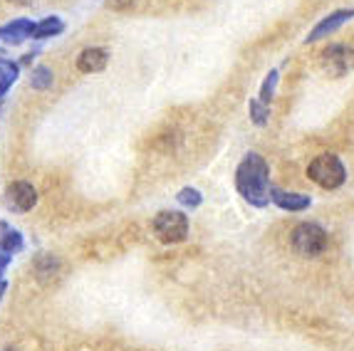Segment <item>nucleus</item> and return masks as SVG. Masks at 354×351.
<instances>
[{"label": "nucleus", "instance_id": "12", "mask_svg": "<svg viewBox=\"0 0 354 351\" xmlns=\"http://www.w3.org/2000/svg\"><path fill=\"white\" fill-rule=\"evenodd\" d=\"M18 75H20V62L0 57V99L10 92L12 84L18 82Z\"/></svg>", "mask_w": 354, "mask_h": 351}, {"label": "nucleus", "instance_id": "18", "mask_svg": "<svg viewBox=\"0 0 354 351\" xmlns=\"http://www.w3.org/2000/svg\"><path fill=\"white\" fill-rule=\"evenodd\" d=\"M8 265H10V255H8V252H3L0 250V275H3V272H6V267Z\"/></svg>", "mask_w": 354, "mask_h": 351}, {"label": "nucleus", "instance_id": "17", "mask_svg": "<svg viewBox=\"0 0 354 351\" xmlns=\"http://www.w3.org/2000/svg\"><path fill=\"white\" fill-rule=\"evenodd\" d=\"M50 84H53V72H50V67L40 65L32 70V87L35 89H48Z\"/></svg>", "mask_w": 354, "mask_h": 351}, {"label": "nucleus", "instance_id": "2", "mask_svg": "<svg viewBox=\"0 0 354 351\" xmlns=\"http://www.w3.org/2000/svg\"><path fill=\"white\" fill-rule=\"evenodd\" d=\"M307 178L325 191H337L347 181V169L337 153H319L307 166Z\"/></svg>", "mask_w": 354, "mask_h": 351}, {"label": "nucleus", "instance_id": "15", "mask_svg": "<svg viewBox=\"0 0 354 351\" xmlns=\"http://www.w3.org/2000/svg\"><path fill=\"white\" fill-rule=\"evenodd\" d=\"M176 200L183 205V208H198V205L203 203V196H201V191L198 188H194V186H186V188H181L178 191V196H176Z\"/></svg>", "mask_w": 354, "mask_h": 351}, {"label": "nucleus", "instance_id": "11", "mask_svg": "<svg viewBox=\"0 0 354 351\" xmlns=\"http://www.w3.org/2000/svg\"><path fill=\"white\" fill-rule=\"evenodd\" d=\"M0 250L8 252V255H15L25 247V240H23V233L15 228H10L8 222H0Z\"/></svg>", "mask_w": 354, "mask_h": 351}, {"label": "nucleus", "instance_id": "19", "mask_svg": "<svg viewBox=\"0 0 354 351\" xmlns=\"http://www.w3.org/2000/svg\"><path fill=\"white\" fill-rule=\"evenodd\" d=\"M8 290V285H6V280H0V299H3V292Z\"/></svg>", "mask_w": 354, "mask_h": 351}, {"label": "nucleus", "instance_id": "5", "mask_svg": "<svg viewBox=\"0 0 354 351\" xmlns=\"http://www.w3.org/2000/svg\"><path fill=\"white\" fill-rule=\"evenodd\" d=\"M37 203V191L32 183L28 181H15L6 188V205L12 213H28L32 211Z\"/></svg>", "mask_w": 354, "mask_h": 351}, {"label": "nucleus", "instance_id": "7", "mask_svg": "<svg viewBox=\"0 0 354 351\" xmlns=\"http://www.w3.org/2000/svg\"><path fill=\"white\" fill-rule=\"evenodd\" d=\"M352 18H354V8H342V10H335L330 15H325V18L310 30V35L305 37V45H313V42L322 40V37L335 35L337 30L342 28L344 23H349Z\"/></svg>", "mask_w": 354, "mask_h": 351}, {"label": "nucleus", "instance_id": "4", "mask_svg": "<svg viewBox=\"0 0 354 351\" xmlns=\"http://www.w3.org/2000/svg\"><path fill=\"white\" fill-rule=\"evenodd\" d=\"M153 233L161 243L174 245V243H183L189 235V218L181 211H161L153 218Z\"/></svg>", "mask_w": 354, "mask_h": 351}, {"label": "nucleus", "instance_id": "16", "mask_svg": "<svg viewBox=\"0 0 354 351\" xmlns=\"http://www.w3.org/2000/svg\"><path fill=\"white\" fill-rule=\"evenodd\" d=\"M268 117H270V106L263 104L260 99H253L250 102V122L255 126H266L268 124Z\"/></svg>", "mask_w": 354, "mask_h": 351}, {"label": "nucleus", "instance_id": "3", "mask_svg": "<svg viewBox=\"0 0 354 351\" xmlns=\"http://www.w3.org/2000/svg\"><path fill=\"white\" fill-rule=\"evenodd\" d=\"M290 245L302 258H317V255H322L327 250L330 238H327V230L322 225H317V222H300V225L292 228Z\"/></svg>", "mask_w": 354, "mask_h": 351}, {"label": "nucleus", "instance_id": "14", "mask_svg": "<svg viewBox=\"0 0 354 351\" xmlns=\"http://www.w3.org/2000/svg\"><path fill=\"white\" fill-rule=\"evenodd\" d=\"M278 82H280V72L278 70L268 72L266 79H263V84H260V94H258V99L263 102V104L270 106L272 97H275V92H278Z\"/></svg>", "mask_w": 354, "mask_h": 351}, {"label": "nucleus", "instance_id": "1", "mask_svg": "<svg viewBox=\"0 0 354 351\" xmlns=\"http://www.w3.org/2000/svg\"><path fill=\"white\" fill-rule=\"evenodd\" d=\"M236 191L253 208H266L270 203V169L260 153L248 151L236 169Z\"/></svg>", "mask_w": 354, "mask_h": 351}, {"label": "nucleus", "instance_id": "8", "mask_svg": "<svg viewBox=\"0 0 354 351\" xmlns=\"http://www.w3.org/2000/svg\"><path fill=\"white\" fill-rule=\"evenodd\" d=\"M270 200L288 213H302L313 205V198H310V196L290 193V191H283V188H275V186H272V191H270Z\"/></svg>", "mask_w": 354, "mask_h": 351}, {"label": "nucleus", "instance_id": "10", "mask_svg": "<svg viewBox=\"0 0 354 351\" xmlns=\"http://www.w3.org/2000/svg\"><path fill=\"white\" fill-rule=\"evenodd\" d=\"M32 28H35V23H32V20H25V18L6 23L3 28H0V42L20 45V42H25L28 37H32Z\"/></svg>", "mask_w": 354, "mask_h": 351}, {"label": "nucleus", "instance_id": "13", "mask_svg": "<svg viewBox=\"0 0 354 351\" xmlns=\"http://www.w3.org/2000/svg\"><path fill=\"white\" fill-rule=\"evenodd\" d=\"M65 30V23L57 15H50V18H42L40 23H35L32 28V40H48V37L59 35Z\"/></svg>", "mask_w": 354, "mask_h": 351}, {"label": "nucleus", "instance_id": "9", "mask_svg": "<svg viewBox=\"0 0 354 351\" xmlns=\"http://www.w3.org/2000/svg\"><path fill=\"white\" fill-rule=\"evenodd\" d=\"M109 62V53L102 50V47H87L80 53L77 57V70L84 72V75H95V72H102Z\"/></svg>", "mask_w": 354, "mask_h": 351}, {"label": "nucleus", "instance_id": "6", "mask_svg": "<svg viewBox=\"0 0 354 351\" xmlns=\"http://www.w3.org/2000/svg\"><path fill=\"white\" fill-rule=\"evenodd\" d=\"M322 67L327 75L344 77L354 67V50L347 45H330L322 53Z\"/></svg>", "mask_w": 354, "mask_h": 351}]
</instances>
